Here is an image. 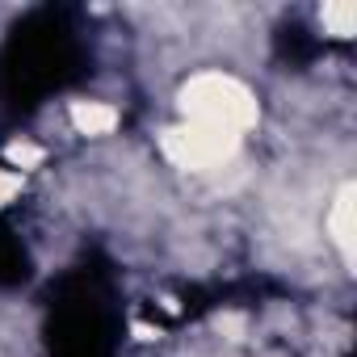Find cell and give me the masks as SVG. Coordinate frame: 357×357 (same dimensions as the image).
Segmentation results:
<instances>
[{"label": "cell", "instance_id": "obj_4", "mask_svg": "<svg viewBox=\"0 0 357 357\" xmlns=\"http://www.w3.org/2000/svg\"><path fill=\"white\" fill-rule=\"evenodd\" d=\"M68 118H72V126L80 130V135H109L114 126H118V109L114 105H105V101H72V109H68Z\"/></svg>", "mask_w": 357, "mask_h": 357}, {"label": "cell", "instance_id": "obj_6", "mask_svg": "<svg viewBox=\"0 0 357 357\" xmlns=\"http://www.w3.org/2000/svg\"><path fill=\"white\" fill-rule=\"evenodd\" d=\"M324 30L336 34V38H349L357 30V5H349V0H332V5H324Z\"/></svg>", "mask_w": 357, "mask_h": 357}, {"label": "cell", "instance_id": "obj_1", "mask_svg": "<svg viewBox=\"0 0 357 357\" xmlns=\"http://www.w3.org/2000/svg\"><path fill=\"white\" fill-rule=\"evenodd\" d=\"M181 114L185 122L223 130V135H244L257 126V97L248 84L223 72H202L181 89Z\"/></svg>", "mask_w": 357, "mask_h": 357}, {"label": "cell", "instance_id": "obj_8", "mask_svg": "<svg viewBox=\"0 0 357 357\" xmlns=\"http://www.w3.org/2000/svg\"><path fill=\"white\" fill-rule=\"evenodd\" d=\"M215 324H219V332H231V336L244 332V315H219Z\"/></svg>", "mask_w": 357, "mask_h": 357}, {"label": "cell", "instance_id": "obj_7", "mask_svg": "<svg viewBox=\"0 0 357 357\" xmlns=\"http://www.w3.org/2000/svg\"><path fill=\"white\" fill-rule=\"evenodd\" d=\"M17 194H22V172H13V168H0V206H9Z\"/></svg>", "mask_w": 357, "mask_h": 357}, {"label": "cell", "instance_id": "obj_3", "mask_svg": "<svg viewBox=\"0 0 357 357\" xmlns=\"http://www.w3.org/2000/svg\"><path fill=\"white\" fill-rule=\"evenodd\" d=\"M357 194H353V185H344L340 194H336V202H332V215H328V227H332V240H336V248H340V257L353 265V236H357V223H353V202Z\"/></svg>", "mask_w": 357, "mask_h": 357}, {"label": "cell", "instance_id": "obj_2", "mask_svg": "<svg viewBox=\"0 0 357 357\" xmlns=\"http://www.w3.org/2000/svg\"><path fill=\"white\" fill-rule=\"evenodd\" d=\"M160 147H164V155L176 168L211 172V168H223L227 160H236L240 139L236 135H223V130H211V126H198V122H181V126H168L164 130Z\"/></svg>", "mask_w": 357, "mask_h": 357}, {"label": "cell", "instance_id": "obj_5", "mask_svg": "<svg viewBox=\"0 0 357 357\" xmlns=\"http://www.w3.org/2000/svg\"><path fill=\"white\" fill-rule=\"evenodd\" d=\"M47 160V151L38 147V143H30V139H13V143H5V168H13V172H30V168H38Z\"/></svg>", "mask_w": 357, "mask_h": 357}]
</instances>
